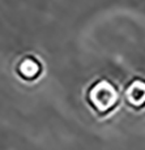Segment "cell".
I'll return each instance as SVG.
<instances>
[{"label": "cell", "mask_w": 145, "mask_h": 150, "mask_svg": "<svg viewBox=\"0 0 145 150\" xmlns=\"http://www.w3.org/2000/svg\"><path fill=\"white\" fill-rule=\"evenodd\" d=\"M88 98L97 111L107 112L118 103V91L109 81L101 80L89 90Z\"/></svg>", "instance_id": "1"}, {"label": "cell", "mask_w": 145, "mask_h": 150, "mask_svg": "<svg viewBox=\"0 0 145 150\" xmlns=\"http://www.w3.org/2000/svg\"><path fill=\"white\" fill-rule=\"evenodd\" d=\"M126 99L132 107H141L145 105V81L136 80L126 90Z\"/></svg>", "instance_id": "2"}, {"label": "cell", "mask_w": 145, "mask_h": 150, "mask_svg": "<svg viewBox=\"0 0 145 150\" xmlns=\"http://www.w3.org/2000/svg\"><path fill=\"white\" fill-rule=\"evenodd\" d=\"M41 67H39V63L37 62L34 57H25L18 65V72L22 77L28 80L31 79H36L37 74L39 73Z\"/></svg>", "instance_id": "3"}]
</instances>
